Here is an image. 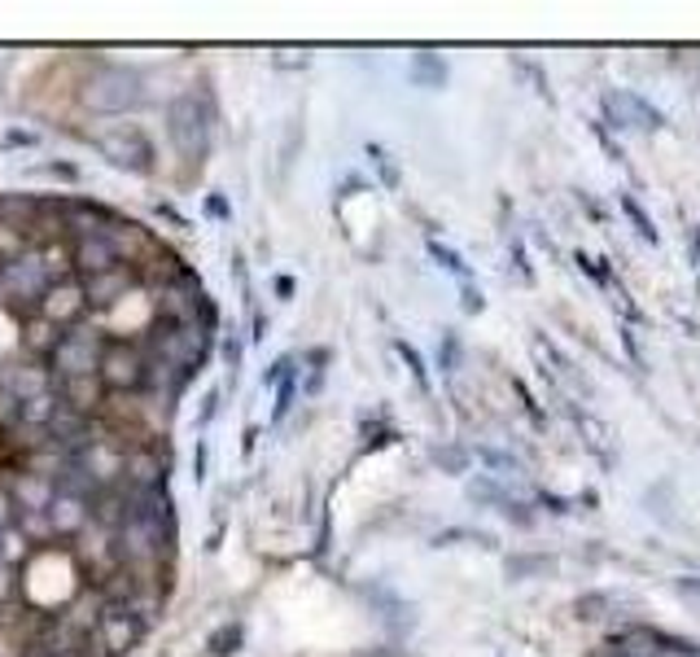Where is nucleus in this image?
<instances>
[{
    "instance_id": "obj_1",
    "label": "nucleus",
    "mask_w": 700,
    "mask_h": 657,
    "mask_svg": "<svg viewBox=\"0 0 700 657\" xmlns=\"http://www.w3.org/2000/svg\"><path fill=\"white\" fill-rule=\"evenodd\" d=\"M49 286H53V277H49L40 250H27L22 259L0 263V307H9L13 316H36Z\"/></svg>"
},
{
    "instance_id": "obj_2",
    "label": "nucleus",
    "mask_w": 700,
    "mask_h": 657,
    "mask_svg": "<svg viewBox=\"0 0 700 657\" xmlns=\"http://www.w3.org/2000/svg\"><path fill=\"white\" fill-rule=\"evenodd\" d=\"M210 329H214V316L198 320V325H167V329L158 325V329H153V356H149V360H167V365L184 368V372L202 368L207 347H210Z\"/></svg>"
},
{
    "instance_id": "obj_3",
    "label": "nucleus",
    "mask_w": 700,
    "mask_h": 657,
    "mask_svg": "<svg viewBox=\"0 0 700 657\" xmlns=\"http://www.w3.org/2000/svg\"><path fill=\"white\" fill-rule=\"evenodd\" d=\"M144 347L140 342H110L101 347V360H97V381L106 395H128L144 386Z\"/></svg>"
},
{
    "instance_id": "obj_4",
    "label": "nucleus",
    "mask_w": 700,
    "mask_h": 657,
    "mask_svg": "<svg viewBox=\"0 0 700 657\" xmlns=\"http://www.w3.org/2000/svg\"><path fill=\"white\" fill-rule=\"evenodd\" d=\"M83 101L92 110H106V115H119V110H132L140 106V79L132 71H119V67H106L88 79L83 88Z\"/></svg>"
},
{
    "instance_id": "obj_5",
    "label": "nucleus",
    "mask_w": 700,
    "mask_h": 657,
    "mask_svg": "<svg viewBox=\"0 0 700 657\" xmlns=\"http://www.w3.org/2000/svg\"><path fill=\"white\" fill-rule=\"evenodd\" d=\"M153 307H158V316H162L167 325H198V320L210 316L207 293H202V286H198L193 277L167 281V286L158 290V298H153Z\"/></svg>"
},
{
    "instance_id": "obj_6",
    "label": "nucleus",
    "mask_w": 700,
    "mask_h": 657,
    "mask_svg": "<svg viewBox=\"0 0 700 657\" xmlns=\"http://www.w3.org/2000/svg\"><path fill=\"white\" fill-rule=\"evenodd\" d=\"M144 640V627L128 614V605H101V623H97V649L101 657L132 654Z\"/></svg>"
},
{
    "instance_id": "obj_7",
    "label": "nucleus",
    "mask_w": 700,
    "mask_h": 657,
    "mask_svg": "<svg viewBox=\"0 0 700 657\" xmlns=\"http://www.w3.org/2000/svg\"><path fill=\"white\" fill-rule=\"evenodd\" d=\"M97 360H101L97 334H62V342H58L53 356H49L58 381H62V377H92V372H97Z\"/></svg>"
},
{
    "instance_id": "obj_8",
    "label": "nucleus",
    "mask_w": 700,
    "mask_h": 657,
    "mask_svg": "<svg viewBox=\"0 0 700 657\" xmlns=\"http://www.w3.org/2000/svg\"><path fill=\"white\" fill-rule=\"evenodd\" d=\"M167 469H171V456H167V447H153V442L132 447V451L123 456V482L137 487V491L167 487Z\"/></svg>"
},
{
    "instance_id": "obj_9",
    "label": "nucleus",
    "mask_w": 700,
    "mask_h": 657,
    "mask_svg": "<svg viewBox=\"0 0 700 657\" xmlns=\"http://www.w3.org/2000/svg\"><path fill=\"white\" fill-rule=\"evenodd\" d=\"M83 302L88 307H119L128 290H137V268L132 263H114L110 272H97V277H83L79 281Z\"/></svg>"
},
{
    "instance_id": "obj_10",
    "label": "nucleus",
    "mask_w": 700,
    "mask_h": 657,
    "mask_svg": "<svg viewBox=\"0 0 700 657\" xmlns=\"http://www.w3.org/2000/svg\"><path fill=\"white\" fill-rule=\"evenodd\" d=\"M97 149H101L114 167H128V171H149V167H153V146L140 137L137 128H123V132L97 137Z\"/></svg>"
},
{
    "instance_id": "obj_11",
    "label": "nucleus",
    "mask_w": 700,
    "mask_h": 657,
    "mask_svg": "<svg viewBox=\"0 0 700 657\" xmlns=\"http://www.w3.org/2000/svg\"><path fill=\"white\" fill-rule=\"evenodd\" d=\"M167 119H171V141L180 146V153L202 158V149H207V123H202V115H198V101H193V97H180V101L167 110Z\"/></svg>"
},
{
    "instance_id": "obj_12",
    "label": "nucleus",
    "mask_w": 700,
    "mask_h": 657,
    "mask_svg": "<svg viewBox=\"0 0 700 657\" xmlns=\"http://www.w3.org/2000/svg\"><path fill=\"white\" fill-rule=\"evenodd\" d=\"M83 311H88V302H83V290H79V281H58V286H49V293L40 298V320H49V325H58V329H70V325H79L83 320Z\"/></svg>"
},
{
    "instance_id": "obj_13",
    "label": "nucleus",
    "mask_w": 700,
    "mask_h": 657,
    "mask_svg": "<svg viewBox=\"0 0 700 657\" xmlns=\"http://www.w3.org/2000/svg\"><path fill=\"white\" fill-rule=\"evenodd\" d=\"M604 110H609L613 128H639V132H657L661 128V115L643 97H634V92H609Z\"/></svg>"
},
{
    "instance_id": "obj_14",
    "label": "nucleus",
    "mask_w": 700,
    "mask_h": 657,
    "mask_svg": "<svg viewBox=\"0 0 700 657\" xmlns=\"http://www.w3.org/2000/svg\"><path fill=\"white\" fill-rule=\"evenodd\" d=\"M114 263H123V259H119V250H114L110 237H88V241H74V246H70V268H74L79 277L110 272Z\"/></svg>"
},
{
    "instance_id": "obj_15",
    "label": "nucleus",
    "mask_w": 700,
    "mask_h": 657,
    "mask_svg": "<svg viewBox=\"0 0 700 657\" xmlns=\"http://www.w3.org/2000/svg\"><path fill=\"white\" fill-rule=\"evenodd\" d=\"M114 216L92 207V202H62V228H67L74 241H88V237H106Z\"/></svg>"
},
{
    "instance_id": "obj_16",
    "label": "nucleus",
    "mask_w": 700,
    "mask_h": 657,
    "mask_svg": "<svg viewBox=\"0 0 700 657\" xmlns=\"http://www.w3.org/2000/svg\"><path fill=\"white\" fill-rule=\"evenodd\" d=\"M53 496H58V487H53V478H40V474H18L13 478V491H9V500H13V512H44L53 505Z\"/></svg>"
},
{
    "instance_id": "obj_17",
    "label": "nucleus",
    "mask_w": 700,
    "mask_h": 657,
    "mask_svg": "<svg viewBox=\"0 0 700 657\" xmlns=\"http://www.w3.org/2000/svg\"><path fill=\"white\" fill-rule=\"evenodd\" d=\"M58 399L67 404L70 412H79V417H92V412L101 408L106 390H101L97 372H92V377H62V381H58Z\"/></svg>"
},
{
    "instance_id": "obj_18",
    "label": "nucleus",
    "mask_w": 700,
    "mask_h": 657,
    "mask_svg": "<svg viewBox=\"0 0 700 657\" xmlns=\"http://www.w3.org/2000/svg\"><path fill=\"white\" fill-rule=\"evenodd\" d=\"M49 521H53V539H74V535H83V530H88L92 512H88L83 500L53 496V505H49Z\"/></svg>"
},
{
    "instance_id": "obj_19",
    "label": "nucleus",
    "mask_w": 700,
    "mask_h": 657,
    "mask_svg": "<svg viewBox=\"0 0 700 657\" xmlns=\"http://www.w3.org/2000/svg\"><path fill=\"white\" fill-rule=\"evenodd\" d=\"M0 377L13 386V395H18L22 404H27V399H36V395H49V390H53L49 368H4Z\"/></svg>"
},
{
    "instance_id": "obj_20",
    "label": "nucleus",
    "mask_w": 700,
    "mask_h": 657,
    "mask_svg": "<svg viewBox=\"0 0 700 657\" xmlns=\"http://www.w3.org/2000/svg\"><path fill=\"white\" fill-rule=\"evenodd\" d=\"M22 342H27V351H36V356H53V347L62 342V329L49 325V320H40V316H31L27 329H22Z\"/></svg>"
},
{
    "instance_id": "obj_21",
    "label": "nucleus",
    "mask_w": 700,
    "mask_h": 657,
    "mask_svg": "<svg viewBox=\"0 0 700 657\" xmlns=\"http://www.w3.org/2000/svg\"><path fill=\"white\" fill-rule=\"evenodd\" d=\"M58 408H62L58 390L27 399V404H22V430H49V421H53V412H58Z\"/></svg>"
},
{
    "instance_id": "obj_22",
    "label": "nucleus",
    "mask_w": 700,
    "mask_h": 657,
    "mask_svg": "<svg viewBox=\"0 0 700 657\" xmlns=\"http://www.w3.org/2000/svg\"><path fill=\"white\" fill-rule=\"evenodd\" d=\"M18 430H22V399L0 377V435H18Z\"/></svg>"
},
{
    "instance_id": "obj_23",
    "label": "nucleus",
    "mask_w": 700,
    "mask_h": 657,
    "mask_svg": "<svg viewBox=\"0 0 700 657\" xmlns=\"http://www.w3.org/2000/svg\"><path fill=\"white\" fill-rule=\"evenodd\" d=\"M13 521H18V530H22V539H27V544H49V539H53L49 509L44 512H13Z\"/></svg>"
},
{
    "instance_id": "obj_24",
    "label": "nucleus",
    "mask_w": 700,
    "mask_h": 657,
    "mask_svg": "<svg viewBox=\"0 0 700 657\" xmlns=\"http://www.w3.org/2000/svg\"><path fill=\"white\" fill-rule=\"evenodd\" d=\"M622 207H627V216L634 219V228H639V237H643V241H657V228H652V219H648V211H643V207H639V202H634V198H622Z\"/></svg>"
},
{
    "instance_id": "obj_25",
    "label": "nucleus",
    "mask_w": 700,
    "mask_h": 657,
    "mask_svg": "<svg viewBox=\"0 0 700 657\" xmlns=\"http://www.w3.org/2000/svg\"><path fill=\"white\" fill-rule=\"evenodd\" d=\"M237 645H241V627H219L210 636V654H232Z\"/></svg>"
},
{
    "instance_id": "obj_26",
    "label": "nucleus",
    "mask_w": 700,
    "mask_h": 657,
    "mask_svg": "<svg viewBox=\"0 0 700 657\" xmlns=\"http://www.w3.org/2000/svg\"><path fill=\"white\" fill-rule=\"evenodd\" d=\"M429 250L442 259V268H451V272H464V263H460V255H451V250H442L438 241H429Z\"/></svg>"
},
{
    "instance_id": "obj_27",
    "label": "nucleus",
    "mask_w": 700,
    "mask_h": 657,
    "mask_svg": "<svg viewBox=\"0 0 700 657\" xmlns=\"http://www.w3.org/2000/svg\"><path fill=\"white\" fill-rule=\"evenodd\" d=\"M13 526V500H9V491H0V530H9Z\"/></svg>"
}]
</instances>
